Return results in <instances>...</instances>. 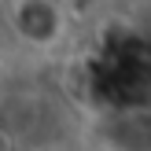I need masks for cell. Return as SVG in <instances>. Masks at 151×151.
<instances>
[{"label":"cell","mask_w":151,"mask_h":151,"mask_svg":"<svg viewBox=\"0 0 151 151\" xmlns=\"http://www.w3.org/2000/svg\"><path fill=\"white\" fill-rule=\"evenodd\" d=\"M15 26L26 41L33 44H52L63 29V15L52 0H22L15 7Z\"/></svg>","instance_id":"1"},{"label":"cell","mask_w":151,"mask_h":151,"mask_svg":"<svg viewBox=\"0 0 151 151\" xmlns=\"http://www.w3.org/2000/svg\"><path fill=\"white\" fill-rule=\"evenodd\" d=\"M0 151H11V133L0 125Z\"/></svg>","instance_id":"2"}]
</instances>
